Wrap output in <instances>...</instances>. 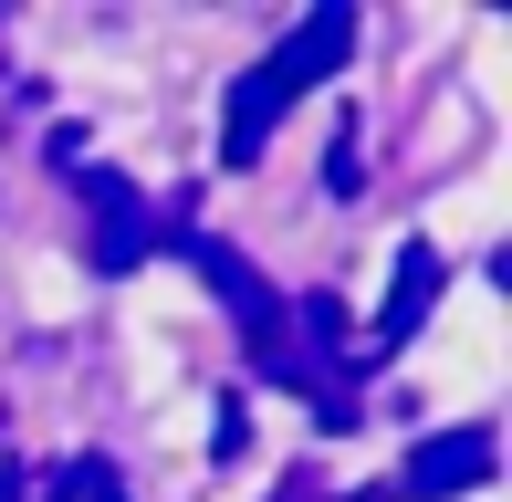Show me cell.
<instances>
[{
  "instance_id": "cell-7",
  "label": "cell",
  "mask_w": 512,
  "mask_h": 502,
  "mask_svg": "<svg viewBox=\"0 0 512 502\" xmlns=\"http://www.w3.org/2000/svg\"><path fill=\"white\" fill-rule=\"evenodd\" d=\"M241 419H251V408H241V398H220V429H209V450H220V461H241V440H251Z\"/></svg>"
},
{
  "instance_id": "cell-1",
  "label": "cell",
  "mask_w": 512,
  "mask_h": 502,
  "mask_svg": "<svg viewBox=\"0 0 512 502\" xmlns=\"http://www.w3.org/2000/svg\"><path fill=\"white\" fill-rule=\"evenodd\" d=\"M345 53H356V0H314V11L230 84V105H220V168H262V147H272V126L293 116V95H314L324 74H345Z\"/></svg>"
},
{
  "instance_id": "cell-3",
  "label": "cell",
  "mask_w": 512,
  "mask_h": 502,
  "mask_svg": "<svg viewBox=\"0 0 512 502\" xmlns=\"http://www.w3.org/2000/svg\"><path fill=\"white\" fill-rule=\"evenodd\" d=\"M492 471H502V440H492V429H439V440H418L408 461H398V482L366 492V502H450V492H481Z\"/></svg>"
},
{
  "instance_id": "cell-4",
  "label": "cell",
  "mask_w": 512,
  "mask_h": 502,
  "mask_svg": "<svg viewBox=\"0 0 512 502\" xmlns=\"http://www.w3.org/2000/svg\"><path fill=\"white\" fill-rule=\"evenodd\" d=\"M439 283H450V262H439L429 241H398V283H387V304H377V325H366V367H387V356L408 346L418 325H429V304H439Z\"/></svg>"
},
{
  "instance_id": "cell-2",
  "label": "cell",
  "mask_w": 512,
  "mask_h": 502,
  "mask_svg": "<svg viewBox=\"0 0 512 502\" xmlns=\"http://www.w3.org/2000/svg\"><path fill=\"white\" fill-rule=\"evenodd\" d=\"M74 178V199H84V262L95 272H136L157 251V210L136 199V178L126 168H63Z\"/></svg>"
},
{
  "instance_id": "cell-8",
  "label": "cell",
  "mask_w": 512,
  "mask_h": 502,
  "mask_svg": "<svg viewBox=\"0 0 512 502\" xmlns=\"http://www.w3.org/2000/svg\"><path fill=\"white\" fill-rule=\"evenodd\" d=\"M272 502H335V492H324L314 471H283V492H272Z\"/></svg>"
},
{
  "instance_id": "cell-5",
  "label": "cell",
  "mask_w": 512,
  "mask_h": 502,
  "mask_svg": "<svg viewBox=\"0 0 512 502\" xmlns=\"http://www.w3.org/2000/svg\"><path fill=\"white\" fill-rule=\"evenodd\" d=\"M53 502H126V471H115V461H63Z\"/></svg>"
},
{
  "instance_id": "cell-6",
  "label": "cell",
  "mask_w": 512,
  "mask_h": 502,
  "mask_svg": "<svg viewBox=\"0 0 512 502\" xmlns=\"http://www.w3.org/2000/svg\"><path fill=\"white\" fill-rule=\"evenodd\" d=\"M366 189V147H356V116L335 126V147H324V199H356Z\"/></svg>"
}]
</instances>
